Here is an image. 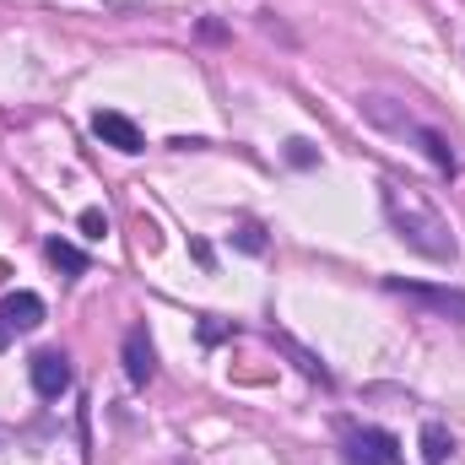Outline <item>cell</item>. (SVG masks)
<instances>
[{
    "label": "cell",
    "instance_id": "7a4b0ae2",
    "mask_svg": "<svg viewBox=\"0 0 465 465\" xmlns=\"http://www.w3.org/2000/svg\"><path fill=\"white\" fill-rule=\"evenodd\" d=\"M362 114L373 119V124H384V130H395V135H417V141H422V152H428V157H433L444 173H455V152H450V141H444L439 130L417 124L406 109H395L390 98H362Z\"/></svg>",
    "mask_w": 465,
    "mask_h": 465
},
{
    "label": "cell",
    "instance_id": "3957f363",
    "mask_svg": "<svg viewBox=\"0 0 465 465\" xmlns=\"http://www.w3.org/2000/svg\"><path fill=\"white\" fill-rule=\"evenodd\" d=\"M347 460L351 465H406L401 439L384 428H351L347 433Z\"/></svg>",
    "mask_w": 465,
    "mask_h": 465
},
{
    "label": "cell",
    "instance_id": "52a82bcc",
    "mask_svg": "<svg viewBox=\"0 0 465 465\" xmlns=\"http://www.w3.org/2000/svg\"><path fill=\"white\" fill-rule=\"evenodd\" d=\"M124 373H130V384H146L157 373V351H152L146 325H130V336H124Z\"/></svg>",
    "mask_w": 465,
    "mask_h": 465
},
{
    "label": "cell",
    "instance_id": "8992f818",
    "mask_svg": "<svg viewBox=\"0 0 465 465\" xmlns=\"http://www.w3.org/2000/svg\"><path fill=\"white\" fill-rule=\"evenodd\" d=\"M93 135H98L104 146H114V152H141V146H146L141 130L124 114H114V109H98V114H93Z\"/></svg>",
    "mask_w": 465,
    "mask_h": 465
},
{
    "label": "cell",
    "instance_id": "30bf717a",
    "mask_svg": "<svg viewBox=\"0 0 465 465\" xmlns=\"http://www.w3.org/2000/svg\"><path fill=\"white\" fill-rule=\"evenodd\" d=\"M444 455H450V433H444L439 422H428V428H422V460L444 465Z\"/></svg>",
    "mask_w": 465,
    "mask_h": 465
},
{
    "label": "cell",
    "instance_id": "6da1fadb",
    "mask_svg": "<svg viewBox=\"0 0 465 465\" xmlns=\"http://www.w3.org/2000/svg\"><path fill=\"white\" fill-rule=\"evenodd\" d=\"M384 217L390 228L401 232L411 249H422L428 260H455V238H450V223L439 217V206L411 190V184H384Z\"/></svg>",
    "mask_w": 465,
    "mask_h": 465
},
{
    "label": "cell",
    "instance_id": "ba28073f",
    "mask_svg": "<svg viewBox=\"0 0 465 465\" xmlns=\"http://www.w3.org/2000/svg\"><path fill=\"white\" fill-rule=\"evenodd\" d=\"M0 320H5L11 331H38V325H44V298H38V292H11V298L0 303Z\"/></svg>",
    "mask_w": 465,
    "mask_h": 465
},
{
    "label": "cell",
    "instance_id": "9c48e42d",
    "mask_svg": "<svg viewBox=\"0 0 465 465\" xmlns=\"http://www.w3.org/2000/svg\"><path fill=\"white\" fill-rule=\"evenodd\" d=\"M44 254H49V260H54L65 276H82V271H87V254H82L76 243H60V238H49V249H44Z\"/></svg>",
    "mask_w": 465,
    "mask_h": 465
},
{
    "label": "cell",
    "instance_id": "8fae6325",
    "mask_svg": "<svg viewBox=\"0 0 465 465\" xmlns=\"http://www.w3.org/2000/svg\"><path fill=\"white\" fill-rule=\"evenodd\" d=\"M82 228H87V238H104L109 232V217L104 212H82Z\"/></svg>",
    "mask_w": 465,
    "mask_h": 465
},
{
    "label": "cell",
    "instance_id": "5b68a950",
    "mask_svg": "<svg viewBox=\"0 0 465 465\" xmlns=\"http://www.w3.org/2000/svg\"><path fill=\"white\" fill-rule=\"evenodd\" d=\"M390 292H406V298H417V303H428V309H439V314L465 325V292H455V287H417V282L390 276Z\"/></svg>",
    "mask_w": 465,
    "mask_h": 465
},
{
    "label": "cell",
    "instance_id": "7c38bea8",
    "mask_svg": "<svg viewBox=\"0 0 465 465\" xmlns=\"http://www.w3.org/2000/svg\"><path fill=\"white\" fill-rule=\"evenodd\" d=\"M5 341H11V325H5V320H0V351H5Z\"/></svg>",
    "mask_w": 465,
    "mask_h": 465
},
{
    "label": "cell",
    "instance_id": "277c9868",
    "mask_svg": "<svg viewBox=\"0 0 465 465\" xmlns=\"http://www.w3.org/2000/svg\"><path fill=\"white\" fill-rule=\"evenodd\" d=\"M33 390L44 401H60L71 390V357L65 351H33Z\"/></svg>",
    "mask_w": 465,
    "mask_h": 465
}]
</instances>
